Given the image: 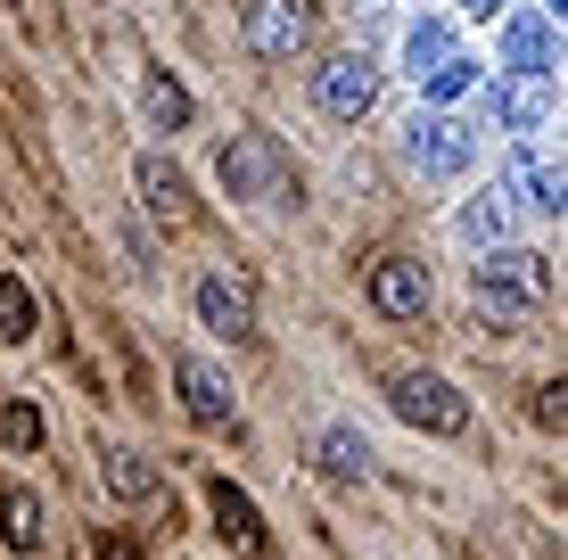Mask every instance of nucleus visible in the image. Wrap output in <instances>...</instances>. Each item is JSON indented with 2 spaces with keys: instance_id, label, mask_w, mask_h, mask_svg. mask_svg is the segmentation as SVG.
Listing matches in <instances>:
<instances>
[{
  "instance_id": "obj_1",
  "label": "nucleus",
  "mask_w": 568,
  "mask_h": 560,
  "mask_svg": "<svg viewBox=\"0 0 568 560\" xmlns=\"http://www.w3.org/2000/svg\"><path fill=\"white\" fill-rule=\"evenodd\" d=\"M469 297H478V314L495 322V330H519V322L552 297V264H544L536 247H486V264L469 273Z\"/></svg>"
},
{
  "instance_id": "obj_2",
  "label": "nucleus",
  "mask_w": 568,
  "mask_h": 560,
  "mask_svg": "<svg viewBox=\"0 0 568 560\" xmlns=\"http://www.w3.org/2000/svg\"><path fill=\"white\" fill-rule=\"evenodd\" d=\"M313 108L329 115V124H363L371 108H379V67H371L363 50H338L313 67Z\"/></svg>"
},
{
  "instance_id": "obj_3",
  "label": "nucleus",
  "mask_w": 568,
  "mask_h": 560,
  "mask_svg": "<svg viewBox=\"0 0 568 560\" xmlns=\"http://www.w3.org/2000/svg\"><path fill=\"white\" fill-rule=\"evenodd\" d=\"M404 165L428 173V182H454V173L478 165V141H469L454 115H428V108H420L413 124H404Z\"/></svg>"
},
{
  "instance_id": "obj_4",
  "label": "nucleus",
  "mask_w": 568,
  "mask_h": 560,
  "mask_svg": "<svg viewBox=\"0 0 568 560\" xmlns=\"http://www.w3.org/2000/svg\"><path fill=\"white\" fill-rule=\"evenodd\" d=\"M396 413L413 420V429H428V437H462L469 429L462 388H454V379H437V371H404L396 379Z\"/></svg>"
},
{
  "instance_id": "obj_5",
  "label": "nucleus",
  "mask_w": 568,
  "mask_h": 560,
  "mask_svg": "<svg viewBox=\"0 0 568 560\" xmlns=\"http://www.w3.org/2000/svg\"><path fill=\"white\" fill-rule=\"evenodd\" d=\"M247 50L256 58H297L313 42V9L305 0H247Z\"/></svg>"
},
{
  "instance_id": "obj_6",
  "label": "nucleus",
  "mask_w": 568,
  "mask_h": 560,
  "mask_svg": "<svg viewBox=\"0 0 568 560\" xmlns=\"http://www.w3.org/2000/svg\"><path fill=\"white\" fill-rule=\"evenodd\" d=\"M231 198H272L281 190V149L264 141V132H240V141H223V157H214Z\"/></svg>"
},
{
  "instance_id": "obj_7",
  "label": "nucleus",
  "mask_w": 568,
  "mask_h": 560,
  "mask_svg": "<svg viewBox=\"0 0 568 560\" xmlns=\"http://www.w3.org/2000/svg\"><path fill=\"white\" fill-rule=\"evenodd\" d=\"M371 305H379L387 322H420L428 314V264H413V256L371 264Z\"/></svg>"
},
{
  "instance_id": "obj_8",
  "label": "nucleus",
  "mask_w": 568,
  "mask_h": 560,
  "mask_svg": "<svg viewBox=\"0 0 568 560\" xmlns=\"http://www.w3.org/2000/svg\"><path fill=\"white\" fill-rule=\"evenodd\" d=\"M132 190H141V215L149 223H165V231L190 223V182H182V165H173V157H141V165H132Z\"/></svg>"
},
{
  "instance_id": "obj_9",
  "label": "nucleus",
  "mask_w": 568,
  "mask_h": 560,
  "mask_svg": "<svg viewBox=\"0 0 568 560\" xmlns=\"http://www.w3.org/2000/svg\"><path fill=\"white\" fill-rule=\"evenodd\" d=\"M199 330H214V338H247V330H256V297H247V281H231V273L199 281Z\"/></svg>"
},
{
  "instance_id": "obj_10",
  "label": "nucleus",
  "mask_w": 568,
  "mask_h": 560,
  "mask_svg": "<svg viewBox=\"0 0 568 560\" xmlns=\"http://www.w3.org/2000/svg\"><path fill=\"white\" fill-rule=\"evenodd\" d=\"M173 388H182V413L199 420V429H231V388H223V371H214L206 355L173 363Z\"/></svg>"
},
{
  "instance_id": "obj_11",
  "label": "nucleus",
  "mask_w": 568,
  "mask_h": 560,
  "mask_svg": "<svg viewBox=\"0 0 568 560\" xmlns=\"http://www.w3.org/2000/svg\"><path fill=\"white\" fill-rule=\"evenodd\" d=\"M495 115H503V132H544L552 124V74H503L495 83Z\"/></svg>"
},
{
  "instance_id": "obj_12",
  "label": "nucleus",
  "mask_w": 568,
  "mask_h": 560,
  "mask_svg": "<svg viewBox=\"0 0 568 560\" xmlns=\"http://www.w3.org/2000/svg\"><path fill=\"white\" fill-rule=\"evenodd\" d=\"M511 190L527 206H536V215H560V198H568V182H560V165L544 157L536 141H519V157H511Z\"/></svg>"
},
{
  "instance_id": "obj_13",
  "label": "nucleus",
  "mask_w": 568,
  "mask_h": 560,
  "mask_svg": "<svg viewBox=\"0 0 568 560\" xmlns=\"http://www.w3.org/2000/svg\"><path fill=\"white\" fill-rule=\"evenodd\" d=\"M503 67L511 74H552V17H511V26H503Z\"/></svg>"
},
{
  "instance_id": "obj_14",
  "label": "nucleus",
  "mask_w": 568,
  "mask_h": 560,
  "mask_svg": "<svg viewBox=\"0 0 568 560\" xmlns=\"http://www.w3.org/2000/svg\"><path fill=\"white\" fill-rule=\"evenodd\" d=\"M206 503H214V519H223V536H231L240 552H264V519H256V503H247V495L231 487V478H214V487H206Z\"/></svg>"
},
{
  "instance_id": "obj_15",
  "label": "nucleus",
  "mask_w": 568,
  "mask_h": 560,
  "mask_svg": "<svg viewBox=\"0 0 568 560\" xmlns=\"http://www.w3.org/2000/svg\"><path fill=\"white\" fill-rule=\"evenodd\" d=\"M454 231H462L469 247H503V240H511V198H503V190H486V198H469Z\"/></svg>"
},
{
  "instance_id": "obj_16",
  "label": "nucleus",
  "mask_w": 568,
  "mask_h": 560,
  "mask_svg": "<svg viewBox=\"0 0 568 560\" xmlns=\"http://www.w3.org/2000/svg\"><path fill=\"white\" fill-rule=\"evenodd\" d=\"M371 461H379V454H371L363 429H322V470H329V478H346V487H355V478H371Z\"/></svg>"
},
{
  "instance_id": "obj_17",
  "label": "nucleus",
  "mask_w": 568,
  "mask_h": 560,
  "mask_svg": "<svg viewBox=\"0 0 568 560\" xmlns=\"http://www.w3.org/2000/svg\"><path fill=\"white\" fill-rule=\"evenodd\" d=\"M0 544H9V552H33V544H42V503H33L26 487L0 495Z\"/></svg>"
},
{
  "instance_id": "obj_18",
  "label": "nucleus",
  "mask_w": 568,
  "mask_h": 560,
  "mask_svg": "<svg viewBox=\"0 0 568 560\" xmlns=\"http://www.w3.org/2000/svg\"><path fill=\"white\" fill-rule=\"evenodd\" d=\"M100 470H108V487L124 495V503H149V495H156V470H149V461L132 454V446H108V454H100Z\"/></svg>"
},
{
  "instance_id": "obj_19",
  "label": "nucleus",
  "mask_w": 568,
  "mask_h": 560,
  "mask_svg": "<svg viewBox=\"0 0 568 560\" xmlns=\"http://www.w3.org/2000/svg\"><path fill=\"white\" fill-rule=\"evenodd\" d=\"M445 58H454V26H445V17H420V26L404 33V67L428 74V67H445Z\"/></svg>"
},
{
  "instance_id": "obj_20",
  "label": "nucleus",
  "mask_w": 568,
  "mask_h": 560,
  "mask_svg": "<svg viewBox=\"0 0 568 560\" xmlns=\"http://www.w3.org/2000/svg\"><path fill=\"white\" fill-rule=\"evenodd\" d=\"M141 108H149V124H165V132L190 124V91L173 83V74H149V83H141Z\"/></svg>"
},
{
  "instance_id": "obj_21",
  "label": "nucleus",
  "mask_w": 568,
  "mask_h": 560,
  "mask_svg": "<svg viewBox=\"0 0 568 560\" xmlns=\"http://www.w3.org/2000/svg\"><path fill=\"white\" fill-rule=\"evenodd\" d=\"M33 322H42L33 288L17 281V273H0V338H33Z\"/></svg>"
},
{
  "instance_id": "obj_22",
  "label": "nucleus",
  "mask_w": 568,
  "mask_h": 560,
  "mask_svg": "<svg viewBox=\"0 0 568 560\" xmlns=\"http://www.w3.org/2000/svg\"><path fill=\"white\" fill-rule=\"evenodd\" d=\"M469 83H478V58H462V50H454V58H445V67H428V74H420V91H428V108H445V100H462V91H469Z\"/></svg>"
},
{
  "instance_id": "obj_23",
  "label": "nucleus",
  "mask_w": 568,
  "mask_h": 560,
  "mask_svg": "<svg viewBox=\"0 0 568 560\" xmlns=\"http://www.w3.org/2000/svg\"><path fill=\"white\" fill-rule=\"evenodd\" d=\"M0 437H9V454H42V437H50V429H42V413L17 396L9 413H0Z\"/></svg>"
},
{
  "instance_id": "obj_24",
  "label": "nucleus",
  "mask_w": 568,
  "mask_h": 560,
  "mask_svg": "<svg viewBox=\"0 0 568 560\" xmlns=\"http://www.w3.org/2000/svg\"><path fill=\"white\" fill-rule=\"evenodd\" d=\"M462 9H469V17H495V0H462Z\"/></svg>"
}]
</instances>
